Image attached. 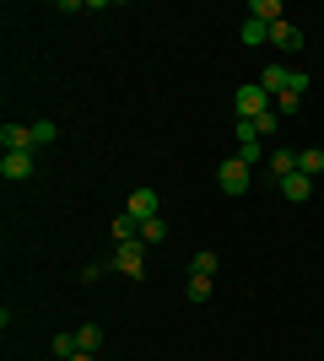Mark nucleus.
<instances>
[{"label":"nucleus","instance_id":"nucleus-1","mask_svg":"<svg viewBox=\"0 0 324 361\" xmlns=\"http://www.w3.org/2000/svg\"><path fill=\"white\" fill-rule=\"evenodd\" d=\"M232 140H238V146H232L238 162H248V167L265 162V140H260V130H254V119H238V124H232Z\"/></svg>","mask_w":324,"mask_h":361},{"label":"nucleus","instance_id":"nucleus-2","mask_svg":"<svg viewBox=\"0 0 324 361\" xmlns=\"http://www.w3.org/2000/svg\"><path fill=\"white\" fill-rule=\"evenodd\" d=\"M265 108H276V97H270L260 81H254V87H238V97H232V114H238V119H260Z\"/></svg>","mask_w":324,"mask_h":361},{"label":"nucleus","instance_id":"nucleus-3","mask_svg":"<svg viewBox=\"0 0 324 361\" xmlns=\"http://www.w3.org/2000/svg\"><path fill=\"white\" fill-rule=\"evenodd\" d=\"M216 183H222L227 195H248V183H254V167L238 162V157H227V162L216 167Z\"/></svg>","mask_w":324,"mask_h":361},{"label":"nucleus","instance_id":"nucleus-4","mask_svg":"<svg viewBox=\"0 0 324 361\" xmlns=\"http://www.w3.org/2000/svg\"><path fill=\"white\" fill-rule=\"evenodd\" d=\"M140 248H146L140 238H136V243H119V248H114V270L140 281V275H146V254H140Z\"/></svg>","mask_w":324,"mask_h":361},{"label":"nucleus","instance_id":"nucleus-5","mask_svg":"<svg viewBox=\"0 0 324 361\" xmlns=\"http://www.w3.org/2000/svg\"><path fill=\"white\" fill-rule=\"evenodd\" d=\"M0 178L6 183L32 178V151H6V157H0Z\"/></svg>","mask_w":324,"mask_h":361},{"label":"nucleus","instance_id":"nucleus-6","mask_svg":"<svg viewBox=\"0 0 324 361\" xmlns=\"http://www.w3.org/2000/svg\"><path fill=\"white\" fill-rule=\"evenodd\" d=\"M303 97H308V75H303V71H292L287 92L276 97V114H297V108H303Z\"/></svg>","mask_w":324,"mask_h":361},{"label":"nucleus","instance_id":"nucleus-7","mask_svg":"<svg viewBox=\"0 0 324 361\" xmlns=\"http://www.w3.org/2000/svg\"><path fill=\"white\" fill-rule=\"evenodd\" d=\"M0 146L6 151H38L32 146V124H0Z\"/></svg>","mask_w":324,"mask_h":361},{"label":"nucleus","instance_id":"nucleus-8","mask_svg":"<svg viewBox=\"0 0 324 361\" xmlns=\"http://www.w3.org/2000/svg\"><path fill=\"white\" fill-rule=\"evenodd\" d=\"M270 44L297 54V49H303V27H297V22H276V27H270Z\"/></svg>","mask_w":324,"mask_h":361},{"label":"nucleus","instance_id":"nucleus-9","mask_svg":"<svg viewBox=\"0 0 324 361\" xmlns=\"http://www.w3.org/2000/svg\"><path fill=\"white\" fill-rule=\"evenodd\" d=\"M124 211L136 216V221H152V216H162V211H157V195H152V189H136V195H130V205H124Z\"/></svg>","mask_w":324,"mask_h":361},{"label":"nucleus","instance_id":"nucleus-10","mask_svg":"<svg viewBox=\"0 0 324 361\" xmlns=\"http://www.w3.org/2000/svg\"><path fill=\"white\" fill-rule=\"evenodd\" d=\"M297 173V151H270V183L281 189V178H292Z\"/></svg>","mask_w":324,"mask_h":361},{"label":"nucleus","instance_id":"nucleus-11","mask_svg":"<svg viewBox=\"0 0 324 361\" xmlns=\"http://www.w3.org/2000/svg\"><path fill=\"white\" fill-rule=\"evenodd\" d=\"M108 238H114V248H119V243H136V238H140V221H136L130 211H124V216H114V226H108Z\"/></svg>","mask_w":324,"mask_h":361},{"label":"nucleus","instance_id":"nucleus-12","mask_svg":"<svg viewBox=\"0 0 324 361\" xmlns=\"http://www.w3.org/2000/svg\"><path fill=\"white\" fill-rule=\"evenodd\" d=\"M281 195L292 200V205H303V200L313 195V178H308V173H292V178H281Z\"/></svg>","mask_w":324,"mask_h":361},{"label":"nucleus","instance_id":"nucleus-13","mask_svg":"<svg viewBox=\"0 0 324 361\" xmlns=\"http://www.w3.org/2000/svg\"><path fill=\"white\" fill-rule=\"evenodd\" d=\"M287 81H292V71H287V65H265V75H260V87L270 92V97H281V92H287Z\"/></svg>","mask_w":324,"mask_h":361},{"label":"nucleus","instance_id":"nucleus-14","mask_svg":"<svg viewBox=\"0 0 324 361\" xmlns=\"http://www.w3.org/2000/svg\"><path fill=\"white\" fill-rule=\"evenodd\" d=\"M248 16H254V22H265V27L287 22V16H281V0H254V6H248Z\"/></svg>","mask_w":324,"mask_h":361},{"label":"nucleus","instance_id":"nucleus-15","mask_svg":"<svg viewBox=\"0 0 324 361\" xmlns=\"http://www.w3.org/2000/svg\"><path fill=\"white\" fill-rule=\"evenodd\" d=\"M238 38H244L248 49H260V44H270V27H265V22H254V16H248L244 27H238Z\"/></svg>","mask_w":324,"mask_h":361},{"label":"nucleus","instance_id":"nucleus-16","mask_svg":"<svg viewBox=\"0 0 324 361\" xmlns=\"http://www.w3.org/2000/svg\"><path fill=\"white\" fill-rule=\"evenodd\" d=\"M297 173H308V178H319V173H324V151H319V146L297 151Z\"/></svg>","mask_w":324,"mask_h":361},{"label":"nucleus","instance_id":"nucleus-17","mask_svg":"<svg viewBox=\"0 0 324 361\" xmlns=\"http://www.w3.org/2000/svg\"><path fill=\"white\" fill-rule=\"evenodd\" d=\"M76 345L97 356V350H103V329H97V324H81V329H76Z\"/></svg>","mask_w":324,"mask_h":361},{"label":"nucleus","instance_id":"nucleus-18","mask_svg":"<svg viewBox=\"0 0 324 361\" xmlns=\"http://www.w3.org/2000/svg\"><path fill=\"white\" fill-rule=\"evenodd\" d=\"M254 130H260V140H276V130H281V114H276V108H265L260 119H254Z\"/></svg>","mask_w":324,"mask_h":361},{"label":"nucleus","instance_id":"nucleus-19","mask_svg":"<svg viewBox=\"0 0 324 361\" xmlns=\"http://www.w3.org/2000/svg\"><path fill=\"white\" fill-rule=\"evenodd\" d=\"M162 238H168V221H162V216L140 221V243H162Z\"/></svg>","mask_w":324,"mask_h":361},{"label":"nucleus","instance_id":"nucleus-20","mask_svg":"<svg viewBox=\"0 0 324 361\" xmlns=\"http://www.w3.org/2000/svg\"><path fill=\"white\" fill-rule=\"evenodd\" d=\"M189 275H205V281H211V275H216V254H211V248L189 259Z\"/></svg>","mask_w":324,"mask_h":361},{"label":"nucleus","instance_id":"nucleus-21","mask_svg":"<svg viewBox=\"0 0 324 361\" xmlns=\"http://www.w3.org/2000/svg\"><path fill=\"white\" fill-rule=\"evenodd\" d=\"M32 146H54V119H32Z\"/></svg>","mask_w":324,"mask_h":361},{"label":"nucleus","instance_id":"nucleus-22","mask_svg":"<svg viewBox=\"0 0 324 361\" xmlns=\"http://www.w3.org/2000/svg\"><path fill=\"white\" fill-rule=\"evenodd\" d=\"M189 302H211V281L205 275H189Z\"/></svg>","mask_w":324,"mask_h":361},{"label":"nucleus","instance_id":"nucleus-23","mask_svg":"<svg viewBox=\"0 0 324 361\" xmlns=\"http://www.w3.org/2000/svg\"><path fill=\"white\" fill-rule=\"evenodd\" d=\"M71 361H97V356H92V350H76V356H71Z\"/></svg>","mask_w":324,"mask_h":361}]
</instances>
